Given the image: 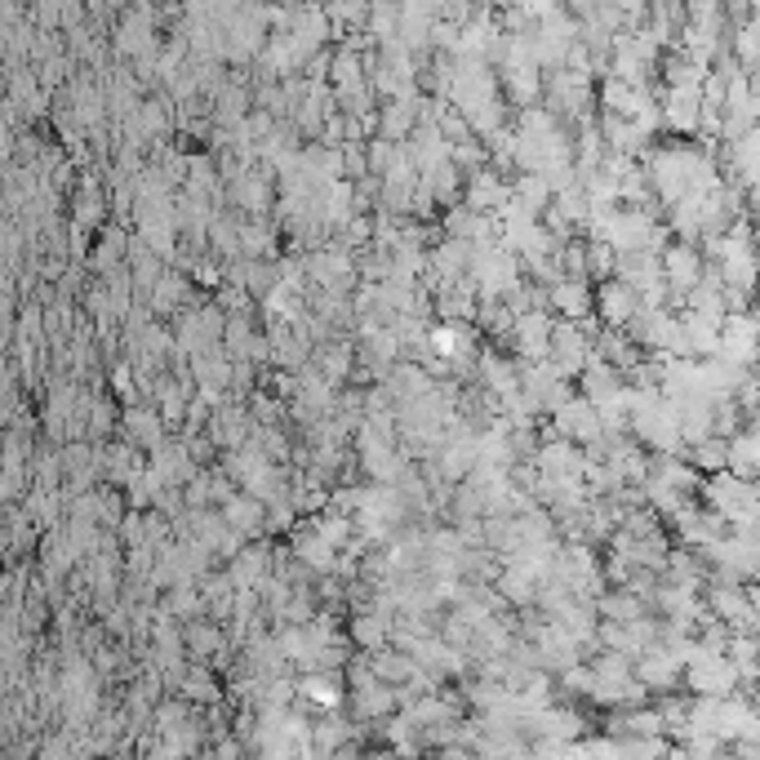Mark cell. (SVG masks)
<instances>
[{"label": "cell", "mask_w": 760, "mask_h": 760, "mask_svg": "<svg viewBox=\"0 0 760 760\" xmlns=\"http://www.w3.org/2000/svg\"><path fill=\"white\" fill-rule=\"evenodd\" d=\"M463 191H467V209H472V213H485V219L511 196V191H507V178H498V169L472 174V178L463 183Z\"/></svg>", "instance_id": "8fae6325"}, {"label": "cell", "mask_w": 760, "mask_h": 760, "mask_svg": "<svg viewBox=\"0 0 760 760\" xmlns=\"http://www.w3.org/2000/svg\"><path fill=\"white\" fill-rule=\"evenodd\" d=\"M592 605H596V618H601V623H618V627H627V623H636V618H645V614H649V605H645L640 596H631L627 587L601 592Z\"/></svg>", "instance_id": "9a60e30c"}, {"label": "cell", "mask_w": 760, "mask_h": 760, "mask_svg": "<svg viewBox=\"0 0 760 760\" xmlns=\"http://www.w3.org/2000/svg\"><path fill=\"white\" fill-rule=\"evenodd\" d=\"M507 191H511V200H516V205H525V209L533 213V219H538V213L552 205V191H548V183H542L538 174H520V178H516Z\"/></svg>", "instance_id": "ffe728a7"}, {"label": "cell", "mask_w": 760, "mask_h": 760, "mask_svg": "<svg viewBox=\"0 0 760 760\" xmlns=\"http://www.w3.org/2000/svg\"><path fill=\"white\" fill-rule=\"evenodd\" d=\"M183 640H187V654H191V659H213V663H223V640H228V636H223L219 623L196 618V623H187Z\"/></svg>", "instance_id": "ac0fdd59"}, {"label": "cell", "mask_w": 760, "mask_h": 760, "mask_svg": "<svg viewBox=\"0 0 760 760\" xmlns=\"http://www.w3.org/2000/svg\"><path fill=\"white\" fill-rule=\"evenodd\" d=\"M703 498H707V511L720 516L734 533L756 529V485H747L729 472H716V476L703 481Z\"/></svg>", "instance_id": "6da1fadb"}, {"label": "cell", "mask_w": 760, "mask_h": 760, "mask_svg": "<svg viewBox=\"0 0 760 760\" xmlns=\"http://www.w3.org/2000/svg\"><path fill=\"white\" fill-rule=\"evenodd\" d=\"M219 516H223V520H228V529H232V533H241L245 542H250V538H258V533L267 529V525H263V503H254V498H250V494H241V489H236V494L223 503V511H219Z\"/></svg>", "instance_id": "5bb4252c"}, {"label": "cell", "mask_w": 760, "mask_h": 760, "mask_svg": "<svg viewBox=\"0 0 760 760\" xmlns=\"http://www.w3.org/2000/svg\"><path fill=\"white\" fill-rule=\"evenodd\" d=\"M552 437H557V441H570V445H579V450H592V445L605 437L596 405L583 400V396H570V400L552 414Z\"/></svg>", "instance_id": "7a4b0ae2"}, {"label": "cell", "mask_w": 760, "mask_h": 760, "mask_svg": "<svg viewBox=\"0 0 760 760\" xmlns=\"http://www.w3.org/2000/svg\"><path fill=\"white\" fill-rule=\"evenodd\" d=\"M121 427H125V445H134V450H161L165 445V422L152 405H125Z\"/></svg>", "instance_id": "ba28073f"}, {"label": "cell", "mask_w": 760, "mask_h": 760, "mask_svg": "<svg viewBox=\"0 0 760 760\" xmlns=\"http://www.w3.org/2000/svg\"><path fill=\"white\" fill-rule=\"evenodd\" d=\"M592 307H596V316L605 320V330H627L631 324V316L640 311V298L618 280V276H609V280H601L596 285V294H592Z\"/></svg>", "instance_id": "5b68a950"}, {"label": "cell", "mask_w": 760, "mask_h": 760, "mask_svg": "<svg viewBox=\"0 0 760 760\" xmlns=\"http://www.w3.org/2000/svg\"><path fill=\"white\" fill-rule=\"evenodd\" d=\"M250 431H254V418L241 409V405H223V409H213L209 418V445H219V450H241L250 441Z\"/></svg>", "instance_id": "52a82bcc"}, {"label": "cell", "mask_w": 760, "mask_h": 760, "mask_svg": "<svg viewBox=\"0 0 760 760\" xmlns=\"http://www.w3.org/2000/svg\"><path fill=\"white\" fill-rule=\"evenodd\" d=\"M552 324H557V320H552L548 311H525V316H516V320H511V348H516V356H525L529 365L548 361Z\"/></svg>", "instance_id": "277c9868"}, {"label": "cell", "mask_w": 760, "mask_h": 760, "mask_svg": "<svg viewBox=\"0 0 760 760\" xmlns=\"http://www.w3.org/2000/svg\"><path fill=\"white\" fill-rule=\"evenodd\" d=\"M102 219V196H98V183L85 174V187L76 196V228H93Z\"/></svg>", "instance_id": "7402d4cb"}, {"label": "cell", "mask_w": 760, "mask_h": 760, "mask_svg": "<svg viewBox=\"0 0 760 760\" xmlns=\"http://www.w3.org/2000/svg\"><path fill=\"white\" fill-rule=\"evenodd\" d=\"M676 134H698V117H703V93L694 85H668L663 89V112H659Z\"/></svg>", "instance_id": "8992f818"}, {"label": "cell", "mask_w": 760, "mask_h": 760, "mask_svg": "<svg viewBox=\"0 0 760 760\" xmlns=\"http://www.w3.org/2000/svg\"><path fill=\"white\" fill-rule=\"evenodd\" d=\"M352 365H356V356H352V343L348 339H330V343H320L316 348V378L324 383V387H343L348 383V374H352Z\"/></svg>", "instance_id": "9c48e42d"}, {"label": "cell", "mask_w": 760, "mask_h": 760, "mask_svg": "<svg viewBox=\"0 0 760 760\" xmlns=\"http://www.w3.org/2000/svg\"><path fill=\"white\" fill-rule=\"evenodd\" d=\"M548 311H561L570 320H592V289L587 280H557L548 285Z\"/></svg>", "instance_id": "7c38bea8"}, {"label": "cell", "mask_w": 760, "mask_h": 760, "mask_svg": "<svg viewBox=\"0 0 760 760\" xmlns=\"http://www.w3.org/2000/svg\"><path fill=\"white\" fill-rule=\"evenodd\" d=\"M183 298H187V280H183V272H161V280H156L152 294H147V302H152L156 311H174Z\"/></svg>", "instance_id": "44dd1931"}, {"label": "cell", "mask_w": 760, "mask_h": 760, "mask_svg": "<svg viewBox=\"0 0 760 760\" xmlns=\"http://www.w3.org/2000/svg\"><path fill=\"white\" fill-rule=\"evenodd\" d=\"M348 742H352V725H348L343 716L320 712V720H311V747H320L324 756L339 751V747H348Z\"/></svg>", "instance_id": "d6986e66"}, {"label": "cell", "mask_w": 760, "mask_h": 760, "mask_svg": "<svg viewBox=\"0 0 760 760\" xmlns=\"http://www.w3.org/2000/svg\"><path fill=\"white\" fill-rule=\"evenodd\" d=\"M659 267H663V285H668V298H672V302H685V294H690V289L703 280V272H707L703 254H698L694 245H685V241L663 245Z\"/></svg>", "instance_id": "3957f363"}, {"label": "cell", "mask_w": 760, "mask_h": 760, "mask_svg": "<svg viewBox=\"0 0 760 760\" xmlns=\"http://www.w3.org/2000/svg\"><path fill=\"white\" fill-rule=\"evenodd\" d=\"M756 459H760V441H756L751 427L734 431V437L725 441V472H729V476L756 485Z\"/></svg>", "instance_id": "30bf717a"}, {"label": "cell", "mask_w": 760, "mask_h": 760, "mask_svg": "<svg viewBox=\"0 0 760 760\" xmlns=\"http://www.w3.org/2000/svg\"><path fill=\"white\" fill-rule=\"evenodd\" d=\"M690 454H694V463H698V472H707V476H716V472H725V441H720V437H712V441H703V445H694Z\"/></svg>", "instance_id": "603a6c76"}, {"label": "cell", "mask_w": 760, "mask_h": 760, "mask_svg": "<svg viewBox=\"0 0 760 760\" xmlns=\"http://www.w3.org/2000/svg\"><path fill=\"white\" fill-rule=\"evenodd\" d=\"M370 672L387 685V690H405L409 681H418V663L409 654H400V649H378V654H370Z\"/></svg>", "instance_id": "4fadbf2b"}, {"label": "cell", "mask_w": 760, "mask_h": 760, "mask_svg": "<svg viewBox=\"0 0 760 760\" xmlns=\"http://www.w3.org/2000/svg\"><path fill=\"white\" fill-rule=\"evenodd\" d=\"M294 557H298L302 570H316V574H330L339 565V552L324 548V542L307 525H294Z\"/></svg>", "instance_id": "2e32d148"}, {"label": "cell", "mask_w": 760, "mask_h": 760, "mask_svg": "<svg viewBox=\"0 0 760 760\" xmlns=\"http://www.w3.org/2000/svg\"><path fill=\"white\" fill-rule=\"evenodd\" d=\"M294 690H298L302 703H311V707H320V712H334V707L343 703V681H339L334 672H307Z\"/></svg>", "instance_id": "e0dca14e"}]
</instances>
